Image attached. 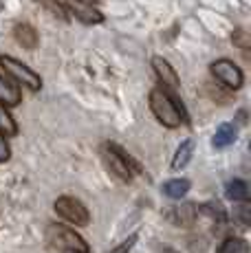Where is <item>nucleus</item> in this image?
<instances>
[{"instance_id":"f257e3e1","label":"nucleus","mask_w":251,"mask_h":253,"mask_svg":"<svg viewBox=\"0 0 251 253\" xmlns=\"http://www.w3.org/2000/svg\"><path fill=\"white\" fill-rule=\"evenodd\" d=\"M150 110L159 119V124H163L166 128H178L187 119L183 106H178V101L161 86L150 90Z\"/></svg>"},{"instance_id":"f03ea898","label":"nucleus","mask_w":251,"mask_h":253,"mask_svg":"<svg viewBox=\"0 0 251 253\" xmlns=\"http://www.w3.org/2000/svg\"><path fill=\"white\" fill-rule=\"evenodd\" d=\"M46 240L53 249L62 253H88V245L75 229H69L64 225H49Z\"/></svg>"},{"instance_id":"7ed1b4c3","label":"nucleus","mask_w":251,"mask_h":253,"mask_svg":"<svg viewBox=\"0 0 251 253\" xmlns=\"http://www.w3.org/2000/svg\"><path fill=\"white\" fill-rule=\"evenodd\" d=\"M101 154H104L106 168H108L110 172L119 178V181H124V183L132 181L134 169H139V168L132 163V159H130L128 154H124L122 150H119L117 145H113V143H106L104 148H101Z\"/></svg>"},{"instance_id":"20e7f679","label":"nucleus","mask_w":251,"mask_h":253,"mask_svg":"<svg viewBox=\"0 0 251 253\" xmlns=\"http://www.w3.org/2000/svg\"><path fill=\"white\" fill-rule=\"evenodd\" d=\"M0 66H2L4 73H7V75L11 77L13 82H18V84H25L27 88H31V90H40V88H42L40 75H38V73H33L27 64L18 62L16 57H11V55H0Z\"/></svg>"},{"instance_id":"39448f33","label":"nucleus","mask_w":251,"mask_h":253,"mask_svg":"<svg viewBox=\"0 0 251 253\" xmlns=\"http://www.w3.org/2000/svg\"><path fill=\"white\" fill-rule=\"evenodd\" d=\"M55 211L60 213L64 220H69L75 227H86L90 222V213L84 207V203L77 201L73 196H62L55 201Z\"/></svg>"},{"instance_id":"423d86ee","label":"nucleus","mask_w":251,"mask_h":253,"mask_svg":"<svg viewBox=\"0 0 251 253\" xmlns=\"http://www.w3.org/2000/svg\"><path fill=\"white\" fill-rule=\"evenodd\" d=\"M209 71H211V75L220 82V84L227 86V88L238 90L240 86H243V82H245L243 71H240L231 60H216L214 64L209 66Z\"/></svg>"},{"instance_id":"0eeeda50","label":"nucleus","mask_w":251,"mask_h":253,"mask_svg":"<svg viewBox=\"0 0 251 253\" xmlns=\"http://www.w3.org/2000/svg\"><path fill=\"white\" fill-rule=\"evenodd\" d=\"M57 2H60L64 9H69L77 20L84 22V24H99L104 20V16H101L93 4L86 2V0H57Z\"/></svg>"},{"instance_id":"6e6552de","label":"nucleus","mask_w":251,"mask_h":253,"mask_svg":"<svg viewBox=\"0 0 251 253\" xmlns=\"http://www.w3.org/2000/svg\"><path fill=\"white\" fill-rule=\"evenodd\" d=\"M152 66H154V73H157L159 82H161V88L163 90H178V75L176 71L172 69V64L166 60V57L157 55L152 57Z\"/></svg>"},{"instance_id":"1a4fd4ad","label":"nucleus","mask_w":251,"mask_h":253,"mask_svg":"<svg viewBox=\"0 0 251 253\" xmlns=\"http://www.w3.org/2000/svg\"><path fill=\"white\" fill-rule=\"evenodd\" d=\"M20 101H22V95H20L18 84H13L11 80L0 75V104L2 106H18Z\"/></svg>"},{"instance_id":"9d476101","label":"nucleus","mask_w":251,"mask_h":253,"mask_svg":"<svg viewBox=\"0 0 251 253\" xmlns=\"http://www.w3.org/2000/svg\"><path fill=\"white\" fill-rule=\"evenodd\" d=\"M196 213H199V207L192 205V203H185V205H178L170 211V218L181 227H190L192 222L196 220Z\"/></svg>"},{"instance_id":"9b49d317","label":"nucleus","mask_w":251,"mask_h":253,"mask_svg":"<svg viewBox=\"0 0 251 253\" xmlns=\"http://www.w3.org/2000/svg\"><path fill=\"white\" fill-rule=\"evenodd\" d=\"M13 36H16L18 44H22V48H27V51H33L38 46V31L31 24H16Z\"/></svg>"},{"instance_id":"f8f14e48","label":"nucleus","mask_w":251,"mask_h":253,"mask_svg":"<svg viewBox=\"0 0 251 253\" xmlns=\"http://www.w3.org/2000/svg\"><path fill=\"white\" fill-rule=\"evenodd\" d=\"M236 134H238V130H236L234 124H223L218 126L211 143H214V148H227V145H231L236 141Z\"/></svg>"},{"instance_id":"ddd939ff","label":"nucleus","mask_w":251,"mask_h":253,"mask_svg":"<svg viewBox=\"0 0 251 253\" xmlns=\"http://www.w3.org/2000/svg\"><path fill=\"white\" fill-rule=\"evenodd\" d=\"M192 152H194V141H190V139L183 141V143L178 145L174 159H172V169H181V168H185V165L190 163V159H192Z\"/></svg>"},{"instance_id":"4468645a","label":"nucleus","mask_w":251,"mask_h":253,"mask_svg":"<svg viewBox=\"0 0 251 253\" xmlns=\"http://www.w3.org/2000/svg\"><path fill=\"white\" fill-rule=\"evenodd\" d=\"M190 192V181L187 178H172L163 185V194L170 198H183Z\"/></svg>"},{"instance_id":"2eb2a0df","label":"nucleus","mask_w":251,"mask_h":253,"mask_svg":"<svg viewBox=\"0 0 251 253\" xmlns=\"http://www.w3.org/2000/svg\"><path fill=\"white\" fill-rule=\"evenodd\" d=\"M225 194H227V198H231V201H247L249 198V185L245 181H240V178H234V181L227 183Z\"/></svg>"},{"instance_id":"dca6fc26","label":"nucleus","mask_w":251,"mask_h":253,"mask_svg":"<svg viewBox=\"0 0 251 253\" xmlns=\"http://www.w3.org/2000/svg\"><path fill=\"white\" fill-rule=\"evenodd\" d=\"M0 134H2V137H16L18 134L16 121H13L11 113H9L2 104H0Z\"/></svg>"},{"instance_id":"f3484780","label":"nucleus","mask_w":251,"mask_h":253,"mask_svg":"<svg viewBox=\"0 0 251 253\" xmlns=\"http://www.w3.org/2000/svg\"><path fill=\"white\" fill-rule=\"evenodd\" d=\"M216 253H249V242L243 238H227Z\"/></svg>"},{"instance_id":"a211bd4d","label":"nucleus","mask_w":251,"mask_h":253,"mask_svg":"<svg viewBox=\"0 0 251 253\" xmlns=\"http://www.w3.org/2000/svg\"><path fill=\"white\" fill-rule=\"evenodd\" d=\"M201 211L203 213H207V216L211 218L214 222H218V225H223V222L227 220V216H225V209L220 203H216V201H211V203H205V205L201 207Z\"/></svg>"},{"instance_id":"6ab92c4d","label":"nucleus","mask_w":251,"mask_h":253,"mask_svg":"<svg viewBox=\"0 0 251 253\" xmlns=\"http://www.w3.org/2000/svg\"><path fill=\"white\" fill-rule=\"evenodd\" d=\"M234 220L240 222L243 227H247L251 222V209H249V205H238V207H236L234 209Z\"/></svg>"},{"instance_id":"aec40b11","label":"nucleus","mask_w":251,"mask_h":253,"mask_svg":"<svg viewBox=\"0 0 251 253\" xmlns=\"http://www.w3.org/2000/svg\"><path fill=\"white\" fill-rule=\"evenodd\" d=\"M38 2L40 4H44L46 9H49V11L53 13V16H60L62 20H66V13H64V7H62L60 2H57V0H38Z\"/></svg>"},{"instance_id":"412c9836","label":"nucleus","mask_w":251,"mask_h":253,"mask_svg":"<svg viewBox=\"0 0 251 253\" xmlns=\"http://www.w3.org/2000/svg\"><path fill=\"white\" fill-rule=\"evenodd\" d=\"M134 242H137V236H130L128 240H124L122 245L117 247V249H113L110 253H130V249H132V247H134Z\"/></svg>"},{"instance_id":"4be33fe9","label":"nucleus","mask_w":251,"mask_h":253,"mask_svg":"<svg viewBox=\"0 0 251 253\" xmlns=\"http://www.w3.org/2000/svg\"><path fill=\"white\" fill-rule=\"evenodd\" d=\"M234 42H236V44H238L240 48H249L247 31H236V33H234Z\"/></svg>"},{"instance_id":"5701e85b","label":"nucleus","mask_w":251,"mask_h":253,"mask_svg":"<svg viewBox=\"0 0 251 253\" xmlns=\"http://www.w3.org/2000/svg\"><path fill=\"white\" fill-rule=\"evenodd\" d=\"M11 157V150H9V143H7V139L0 134V163L2 161H7V159Z\"/></svg>"},{"instance_id":"b1692460","label":"nucleus","mask_w":251,"mask_h":253,"mask_svg":"<svg viewBox=\"0 0 251 253\" xmlns=\"http://www.w3.org/2000/svg\"><path fill=\"white\" fill-rule=\"evenodd\" d=\"M167 253H174V251H167Z\"/></svg>"}]
</instances>
